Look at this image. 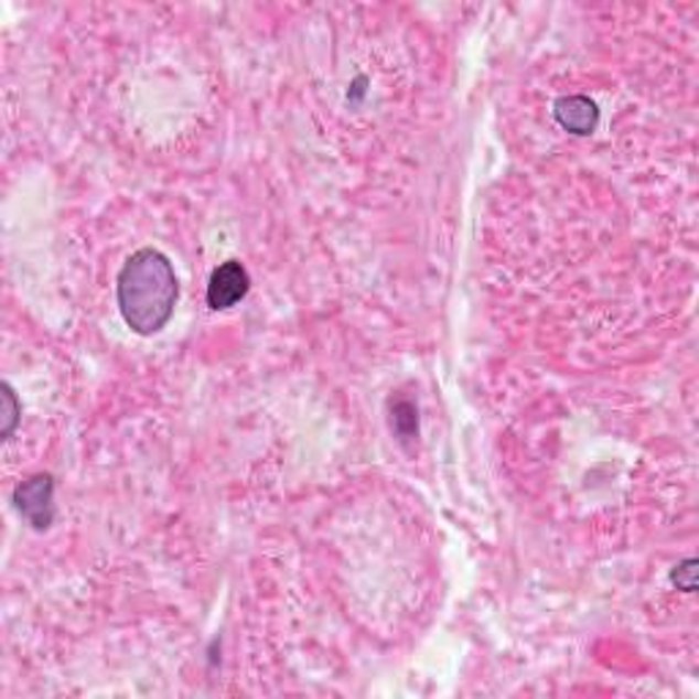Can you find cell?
<instances>
[{"instance_id": "obj_1", "label": "cell", "mask_w": 699, "mask_h": 699, "mask_svg": "<svg viewBox=\"0 0 699 699\" xmlns=\"http://www.w3.org/2000/svg\"><path fill=\"white\" fill-rule=\"evenodd\" d=\"M118 312L137 336H153L170 323L181 284L164 251L146 246L126 257L116 282Z\"/></svg>"}, {"instance_id": "obj_2", "label": "cell", "mask_w": 699, "mask_h": 699, "mask_svg": "<svg viewBox=\"0 0 699 699\" xmlns=\"http://www.w3.org/2000/svg\"><path fill=\"white\" fill-rule=\"evenodd\" d=\"M55 481L50 473H36L14 486V506L36 530H47L55 519Z\"/></svg>"}, {"instance_id": "obj_3", "label": "cell", "mask_w": 699, "mask_h": 699, "mask_svg": "<svg viewBox=\"0 0 699 699\" xmlns=\"http://www.w3.org/2000/svg\"><path fill=\"white\" fill-rule=\"evenodd\" d=\"M249 288V271L238 260L219 262V268H214V273L208 279V307L216 309V312L233 309L235 303L244 301Z\"/></svg>"}, {"instance_id": "obj_4", "label": "cell", "mask_w": 699, "mask_h": 699, "mask_svg": "<svg viewBox=\"0 0 699 699\" xmlns=\"http://www.w3.org/2000/svg\"><path fill=\"white\" fill-rule=\"evenodd\" d=\"M552 116L560 123V129H566L569 135L588 137L599 126L601 112L599 105L588 96H560L552 107Z\"/></svg>"}, {"instance_id": "obj_5", "label": "cell", "mask_w": 699, "mask_h": 699, "mask_svg": "<svg viewBox=\"0 0 699 699\" xmlns=\"http://www.w3.org/2000/svg\"><path fill=\"white\" fill-rule=\"evenodd\" d=\"M391 427L399 434V440L418 438V410L410 399H397L391 410Z\"/></svg>"}, {"instance_id": "obj_6", "label": "cell", "mask_w": 699, "mask_h": 699, "mask_svg": "<svg viewBox=\"0 0 699 699\" xmlns=\"http://www.w3.org/2000/svg\"><path fill=\"white\" fill-rule=\"evenodd\" d=\"M0 391H3V440H9L11 434H14L17 423H20L22 408H20V399H17L14 388H11L9 383H3Z\"/></svg>"}, {"instance_id": "obj_7", "label": "cell", "mask_w": 699, "mask_h": 699, "mask_svg": "<svg viewBox=\"0 0 699 699\" xmlns=\"http://www.w3.org/2000/svg\"><path fill=\"white\" fill-rule=\"evenodd\" d=\"M669 580H673L675 588L684 590V593H695L697 590V560L691 558V560H684L680 566H675V571Z\"/></svg>"}]
</instances>
